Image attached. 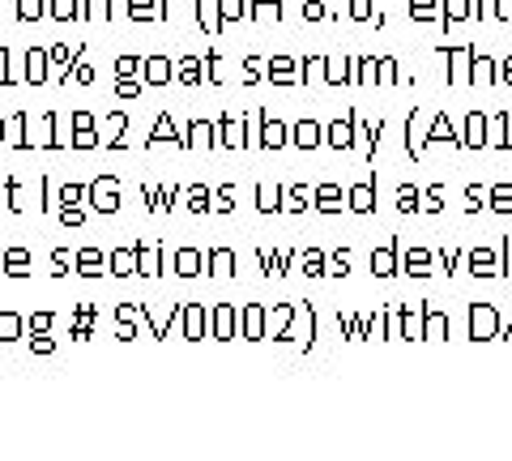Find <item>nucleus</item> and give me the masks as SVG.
Here are the masks:
<instances>
[{"instance_id": "nucleus-1", "label": "nucleus", "mask_w": 512, "mask_h": 461, "mask_svg": "<svg viewBox=\"0 0 512 461\" xmlns=\"http://www.w3.org/2000/svg\"><path fill=\"white\" fill-rule=\"evenodd\" d=\"M316 137H320V133H316V124H299V141H308V146H312Z\"/></svg>"}, {"instance_id": "nucleus-2", "label": "nucleus", "mask_w": 512, "mask_h": 461, "mask_svg": "<svg viewBox=\"0 0 512 461\" xmlns=\"http://www.w3.org/2000/svg\"><path fill=\"white\" fill-rule=\"evenodd\" d=\"M355 205H363V210H372V188H359V193H355Z\"/></svg>"}, {"instance_id": "nucleus-3", "label": "nucleus", "mask_w": 512, "mask_h": 461, "mask_svg": "<svg viewBox=\"0 0 512 461\" xmlns=\"http://www.w3.org/2000/svg\"><path fill=\"white\" fill-rule=\"evenodd\" d=\"M389 265H393L389 252H380V257H376V274H389Z\"/></svg>"}, {"instance_id": "nucleus-4", "label": "nucleus", "mask_w": 512, "mask_h": 461, "mask_svg": "<svg viewBox=\"0 0 512 461\" xmlns=\"http://www.w3.org/2000/svg\"><path fill=\"white\" fill-rule=\"evenodd\" d=\"M227 321H231V312L222 308V312H218V333H231V325H227Z\"/></svg>"}, {"instance_id": "nucleus-5", "label": "nucleus", "mask_w": 512, "mask_h": 461, "mask_svg": "<svg viewBox=\"0 0 512 461\" xmlns=\"http://www.w3.org/2000/svg\"><path fill=\"white\" fill-rule=\"evenodd\" d=\"M150 77H167V60H154V65H150Z\"/></svg>"}, {"instance_id": "nucleus-6", "label": "nucleus", "mask_w": 512, "mask_h": 461, "mask_svg": "<svg viewBox=\"0 0 512 461\" xmlns=\"http://www.w3.org/2000/svg\"><path fill=\"white\" fill-rule=\"evenodd\" d=\"M448 9H453V18H461V13H466V0H448Z\"/></svg>"}, {"instance_id": "nucleus-7", "label": "nucleus", "mask_w": 512, "mask_h": 461, "mask_svg": "<svg viewBox=\"0 0 512 461\" xmlns=\"http://www.w3.org/2000/svg\"><path fill=\"white\" fill-rule=\"evenodd\" d=\"M414 9H419V18H427V13H431V0H414Z\"/></svg>"}, {"instance_id": "nucleus-8", "label": "nucleus", "mask_w": 512, "mask_h": 461, "mask_svg": "<svg viewBox=\"0 0 512 461\" xmlns=\"http://www.w3.org/2000/svg\"><path fill=\"white\" fill-rule=\"evenodd\" d=\"M355 5V18H367V0H350Z\"/></svg>"}]
</instances>
